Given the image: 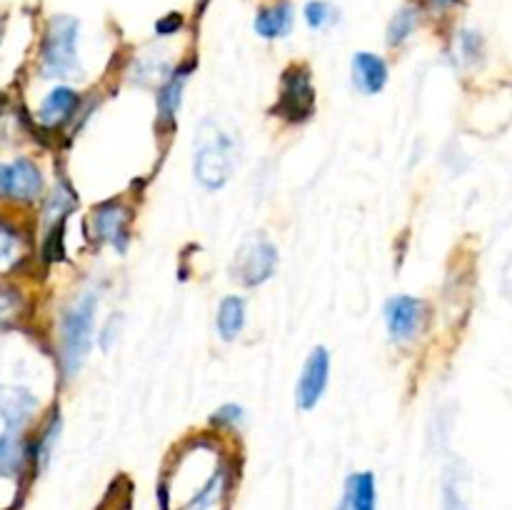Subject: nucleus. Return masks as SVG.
<instances>
[{"mask_svg": "<svg viewBox=\"0 0 512 510\" xmlns=\"http://www.w3.org/2000/svg\"><path fill=\"white\" fill-rule=\"evenodd\" d=\"M98 308V295L83 293L63 315L60 323V360H63V373L73 378L83 368L85 358L93 343V318Z\"/></svg>", "mask_w": 512, "mask_h": 510, "instance_id": "1", "label": "nucleus"}, {"mask_svg": "<svg viewBox=\"0 0 512 510\" xmlns=\"http://www.w3.org/2000/svg\"><path fill=\"white\" fill-rule=\"evenodd\" d=\"M235 155H238V140L235 135L215 128L200 130L198 150H195V180L208 190H220L230 180L235 170Z\"/></svg>", "mask_w": 512, "mask_h": 510, "instance_id": "2", "label": "nucleus"}, {"mask_svg": "<svg viewBox=\"0 0 512 510\" xmlns=\"http://www.w3.org/2000/svg\"><path fill=\"white\" fill-rule=\"evenodd\" d=\"M78 30L80 23L73 15H55V18H50L43 38V55H40V73H43V78L63 80L80 75Z\"/></svg>", "mask_w": 512, "mask_h": 510, "instance_id": "3", "label": "nucleus"}, {"mask_svg": "<svg viewBox=\"0 0 512 510\" xmlns=\"http://www.w3.org/2000/svg\"><path fill=\"white\" fill-rule=\"evenodd\" d=\"M275 265H278V248L263 233H255L238 248L230 273L238 283L253 288L275 273Z\"/></svg>", "mask_w": 512, "mask_h": 510, "instance_id": "4", "label": "nucleus"}, {"mask_svg": "<svg viewBox=\"0 0 512 510\" xmlns=\"http://www.w3.org/2000/svg\"><path fill=\"white\" fill-rule=\"evenodd\" d=\"M315 108V88L310 80V70L305 65H290L283 75V90H280V103L275 113L283 118L300 123L313 115Z\"/></svg>", "mask_w": 512, "mask_h": 510, "instance_id": "5", "label": "nucleus"}, {"mask_svg": "<svg viewBox=\"0 0 512 510\" xmlns=\"http://www.w3.org/2000/svg\"><path fill=\"white\" fill-rule=\"evenodd\" d=\"M425 320L423 300L413 295H395L385 303V325H388L390 338L398 343H408L420 333Z\"/></svg>", "mask_w": 512, "mask_h": 510, "instance_id": "6", "label": "nucleus"}, {"mask_svg": "<svg viewBox=\"0 0 512 510\" xmlns=\"http://www.w3.org/2000/svg\"><path fill=\"white\" fill-rule=\"evenodd\" d=\"M328 375H330V355L323 345L310 350L308 360L300 373L298 390H295V400H298L300 410H313L315 405L323 398L325 388H328Z\"/></svg>", "mask_w": 512, "mask_h": 510, "instance_id": "7", "label": "nucleus"}, {"mask_svg": "<svg viewBox=\"0 0 512 510\" xmlns=\"http://www.w3.org/2000/svg\"><path fill=\"white\" fill-rule=\"evenodd\" d=\"M43 190V175L30 160L18 158L0 165V195L13 200H33Z\"/></svg>", "mask_w": 512, "mask_h": 510, "instance_id": "8", "label": "nucleus"}, {"mask_svg": "<svg viewBox=\"0 0 512 510\" xmlns=\"http://www.w3.org/2000/svg\"><path fill=\"white\" fill-rule=\"evenodd\" d=\"M38 410V400L30 390L18 385H0V418L5 430H23L25 423Z\"/></svg>", "mask_w": 512, "mask_h": 510, "instance_id": "9", "label": "nucleus"}, {"mask_svg": "<svg viewBox=\"0 0 512 510\" xmlns=\"http://www.w3.org/2000/svg\"><path fill=\"white\" fill-rule=\"evenodd\" d=\"M350 70H353L355 88L365 95L380 93L388 85V63L375 53H365V50L355 53Z\"/></svg>", "mask_w": 512, "mask_h": 510, "instance_id": "10", "label": "nucleus"}, {"mask_svg": "<svg viewBox=\"0 0 512 510\" xmlns=\"http://www.w3.org/2000/svg\"><path fill=\"white\" fill-rule=\"evenodd\" d=\"M295 8L290 0H275V3L263 5L255 15V33L265 40H278L293 30Z\"/></svg>", "mask_w": 512, "mask_h": 510, "instance_id": "11", "label": "nucleus"}, {"mask_svg": "<svg viewBox=\"0 0 512 510\" xmlns=\"http://www.w3.org/2000/svg\"><path fill=\"white\" fill-rule=\"evenodd\" d=\"M128 210L120 203H103L95 210V233L100 240L115 245L118 250H125L128 243Z\"/></svg>", "mask_w": 512, "mask_h": 510, "instance_id": "12", "label": "nucleus"}, {"mask_svg": "<svg viewBox=\"0 0 512 510\" xmlns=\"http://www.w3.org/2000/svg\"><path fill=\"white\" fill-rule=\"evenodd\" d=\"M345 510H378V485H375V473L363 470L353 473L345 480Z\"/></svg>", "mask_w": 512, "mask_h": 510, "instance_id": "13", "label": "nucleus"}, {"mask_svg": "<svg viewBox=\"0 0 512 510\" xmlns=\"http://www.w3.org/2000/svg\"><path fill=\"white\" fill-rule=\"evenodd\" d=\"M75 105H78V93H75V90L55 88L53 93H48V98L43 100V105H40V123L48 125V128L65 123V120L75 113Z\"/></svg>", "mask_w": 512, "mask_h": 510, "instance_id": "14", "label": "nucleus"}, {"mask_svg": "<svg viewBox=\"0 0 512 510\" xmlns=\"http://www.w3.org/2000/svg\"><path fill=\"white\" fill-rule=\"evenodd\" d=\"M28 460L25 440L20 430H5L0 435V475L3 478H18Z\"/></svg>", "mask_w": 512, "mask_h": 510, "instance_id": "15", "label": "nucleus"}, {"mask_svg": "<svg viewBox=\"0 0 512 510\" xmlns=\"http://www.w3.org/2000/svg\"><path fill=\"white\" fill-rule=\"evenodd\" d=\"M188 75H190V65H183V68L173 70L165 80V85L160 88L158 93V113L163 123H170L175 120V113L180 108V100H183V88L188 83Z\"/></svg>", "mask_w": 512, "mask_h": 510, "instance_id": "16", "label": "nucleus"}, {"mask_svg": "<svg viewBox=\"0 0 512 510\" xmlns=\"http://www.w3.org/2000/svg\"><path fill=\"white\" fill-rule=\"evenodd\" d=\"M245 325V300L243 298H225L218 308V333L223 340H235Z\"/></svg>", "mask_w": 512, "mask_h": 510, "instance_id": "17", "label": "nucleus"}, {"mask_svg": "<svg viewBox=\"0 0 512 510\" xmlns=\"http://www.w3.org/2000/svg\"><path fill=\"white\" fill-rule=\"evenodd\" d=\"M418 20H420V10L415 8V5H405V8H400L388 25V45H393V48L403 45L405 40L413 35V30L418 28Z\"/></svg>", "mask_w": 512, "mask_h": 510, "instance_id": "18", "label": "nucleus"}, {"mask_svg": "<svg viewBox=\"0 0 512 510\" xmlns=\"http://www.w3.org/2000/svg\"><path fill=\"white\" fill-rule=\"evenodd\" d=\"M20 258V238L13 228L0 223V270H8Z\"/></svg>", "mask_w": 512, "mask_h": 510, "instance_id": "19", "label": "nucleus"}, {"mask_svg": "<svg viewBox=\"0 0 512 510\" xmlns=\"http://www.w3.org/2000/svg\"><path fill=\"white\" fill-rule=\"evenodd\" d=\"M443 510H470L460 495V478L455 470H448L443 488Z\"/></svg>", "mask_w": 512, "mask_h": 510, "instance_id": "20", "label": "nucleus"}, {"mask_svg": "<svg viewBox=\"0 0 512 510\" xmlns=\"http://www.w3.org/2000/svg\"><path fill=\"white\" fill-rule=\"evenodd\" d=\"M58 430H60V420L58 418L50 420V425H48V430L43 433V438L35 443L33 458L38 460L40 468H45V465H48V460H50V455H53V445H55V440H58Z\"/></svg>", "mask_w": 512, "mask_h": 510, "instance_id": "21", "label": "nucleus"}, {"mask_svg": "<svg viewBox=\"0 0 512 510\" xmlns=\"http://www.w3.org/2000/svg\"><path fill=\"white\" fill-rule=\"evenodd\" d=\"M330 18H333V8H330V3H325V0H310V3L305 5V23L313 30L325 28V25L330 23Z\"/></svg>", "mask_w": 512, "mask_h": 510, "instance_id": "22", "label": "nucleus"}, {"mask_svg": "<svg viewBox=\"0 0 512 510\" xmlns=\"http://www.w3.org/2000/svg\"><path fill=\"white\" fill-rule=\"evenodd\" d=\"M73 205H75L73 195H70L65 188H58L53 195H50L48 210H45V215H48V218H60V213L70 210Z\"/></svg>", "mask_w": 512, "mask_h": 510, "instance_id": "23", "label": "nucleus"}, {"mask_svg": "<svg viewBox=\"0 0 512 510\" xmlns=\"http://www.w3.org/2000/svg\"><path fill=\"white\" fill-rule=\"evenodd\" d=\"M210 423L235 428V425L243 423V408H240V405H223L220 410H215V415L210 418Z\"/></svg>", "mask_w": 512, "mask_h": 510, "instance_id": "24", "label": "nucleus"}, {"mask_svg": "<svg viewBox=\"0 0 512 510\" xmlns=\"http://www.w3.org/2000/svg\"><path fill=\"white\" fill-rule=\"evenodd\" d=\"M15 313H18V298H15V293L0 290V323L13 318Z\"/></svg>", "mask_w": 512, "mask_h": 510, "instance_id": "25", "label": "nucleus"}, {"mask_svg": "<svg viewBox=\"0 0 512 510\" xmlns=\"http://www.w3.org/2000/svg\"><path fill=\"white\" fill-rule=\"evenodd\" d=\"M180 23H183V18H180L178 13L168 15V18H165V20H158V33L160 35L175 33V30H180Z\"/></svg>", "mask_w": 512, "mask_h": 510, "instance_id": "26", "label": "nucleus"}, {"mask_svg": "<svg viewBox=\"0 0 512 510\" xmlns=\"http://www.w3.org/2000/svg\"><path fill=\"white\" fill-rule=\"evenodd\" d=\"M433 5H438V8H450V5L460 3V0H430Z\"/></svg>", "mask_w": 512, "mask_h": 510, "instance_id": "27", "label": "nucleus"}, {"mask_svg": "<svg viewBox=\"0 0 512 510\" xmlns=\"http://www.w3.org/2000/svg\"><path fill=\"white\" fill-rule=\"evenodd\" d=\"M335 510H345V505H343V503H340V505H338V508H335Z\"/></svg>", "mask_w": 512, "mask_h": 510, "instance_id": "28", "label": "nucleus"}]
</instances>
